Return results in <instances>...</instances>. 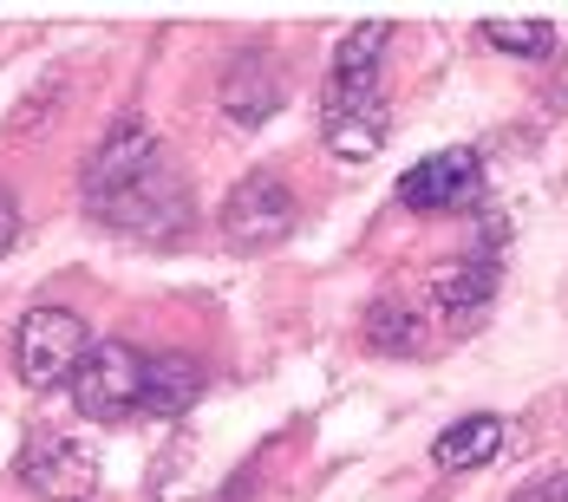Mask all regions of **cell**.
<instances>
[{
	"mask_svg": "<svg viewBox=\"0 0 568 502\" xmlns=\"http://www.w3.org/2000/svg\"><path fill=\"white\" fill-rule=\"evenodd\" d=\"M13 470H20V483H27L40 502H85L92 490H99V457H92V444L65 438V431H53V424L27 431Z\"/></svg>",
	"mask_w": 568,
	"mask_h": 502,
	"instance_id": "cell-5",
	"label": "cell"
},
{
	"mask_svg": "<svg viewBox=\"0 0 568 502\" xmlns=\"http://www.w3.org/2000/svg\"><path fill=\"white\" fill-rule=\"evenodd\" d=\"M85 209L99 223L138 228V235H151V228L183 216V189L164 170V144L151 137L144 117H118L112 137L99 144V157L85 170Z\"/></svg>",
	"mask_w": 568,
	"mask_h": 502,
	"instance_id": "cell-1",
	"label": "cell"
},
{
	"mask_svg": "<svg viewBox=\"0 0 568 502\" xmlns=\"http://www.w3.org/2000/svg\"><path fill=\"white\" fill-rule=\"evenodd\" d=\"M484 40H490L497 53L542 59L549 47H556V27H549V20H490V27H484Z\"/></svg>",
	"mask_w": 568,
	"mask_h": 502,
	"instance_id": "cell-13",
	"label": "cell"
},
{
	"mask_svg": "<svg viewBox=\"0 0 568 502\" xmlns=\"http://www.w3.org/2000/svg\"><path fill=\"white\" fill-rule=\"evenodd\" d=\"M497 450H504V418L477 411V418H457L452 431L432 444V457H438V470H477V463H490Z\"/></svg>",
	"mask_w": 568,
	"mask_h": 502,
	"instance_id": "cell-10",
	"label": "cell"
},
{
	"mask_svg": "<svg viewBox=\"0 0 568 502\" xmlns=\"http://www.w3.org/2000/svg\"><path fill=\"white\" fill-rule=\"evenodd\" d=\"M13 352H20V379H27V386L33 391H59V386L79 379L92 339H85V320H79L72 307H33V314L20 320Z\"/></svg>",
	"mask_w": 568,
	"mask_h": 502,
	"instance_id": "cell-4",
	"label": "cell"
},
{
	"mask_svg": "<svg viewBox=\"0 0 568 502\" xmlns=\"http://www.w3.org/2000/svg\"><path fill=\"white\" fill-rule=\"evenodd\" d=\"M144 386H151V359L124 339H92L79 379H72V404L85 424H131L144 411Z\"/></svg>",
	"mask_w": 568,
	"mask_h": 502,
	"instance_id": "cell-3",
	"label": "cell"
},
{
	"mask_svg": "<svg viewBox=\"0 0 568 502\" xmlns=\"http://www.w3.org/2000/svg\"><path fill=\"white\" fill-rule=\"evenodd\" d=\"M393 27H359L346 33L334 72H327V92H321V137L341 164H366L386 151L393 137V112H386V92H379V53H386Z\"/></svg>",
	"mask_w": 568,
	"mask_h": 502,
	"instance_id": "cell-2",
	"label": "cell"
},
{
	"mask_svg": "<svg viewBox=\"0 0 568 502\" xmlns=\"http://www.w3.org/2000/svg\"><path fill=\"white\" fill-rule=\"evenodd\" d=\"M477 183H484V157L477 151H432L418 170H405V183H398V196L412 203V209H425V216H438V209H464L470 196H477Z\"/></svg>",
	"mask_w": 568,
	"mask_h": 502,
	"instance_id": "cell-7",
	"label": "cell"
},
{
	"mask_svg": "<svg viewBox=\"0 0 568 502\" xmlns=\"http://www.w3.org/2000/svg\"><path fill=\"white\" fill-rule=\"evenodd\" d=\"M287 228H294V196H287V183L275 170H255V176H242L229 189L223 235L235 248H268V242H282Z\"/></svg>",
	"mask_w": 568,
	"mask_h": 502,
	"instance_id": "cell-6",
	"label": "cell"
},
{
	"mask_svg": "<svg viewBox=\"0 0 568 502\" xmlns=\"http://www.w3.org/2000/svg\"><path fill=\"white\" fill-rule=\"evenodd\" d=\"M490 294H497L490 262H438L432 268V300H438V314L452 327H464V334L490 314Z\"/></svg>",
	"mask_w": 568,
	"mask_h": 502,
	"instance_id": "cell-8",
	"label": "cell"
},
{
	"mask_svg": "<svg viewBox=\"0 0 568 502\" xmlns=\"http://www.w3.org/2000/svg\"><path fill=\"white\" fill-rule=\"evenodd\" d=\"M196 391H203V366H196V359H183V352H164V359H151L144 411L176 418V411H190V404H196Z\"/></svg>",
	"mask_w": 568,
	"mask_h": 502,
	"instance_id": "cell-11",
	"label": "cell"
},
{
	"mask_svg": "<svg viewBox=\"0 0 568 502\" xmlns=\"http://www.w3.org/2000/svg\"><path fill=\"white\" fill-rule=\"evenodd\" d=\"M366 346H373V352H418V346H425V320H418V307L398 300V294L373 300V314H366Z\"/></svg>",
	"mask_w": 568,
	"mask_h": 502,
	"instance_id": "cell-12",
	"label": "cell"
},
{
	"mask_svg": "<svg viewBox=\"0 0 568 502\" xmlns=\"http://www.w3.org/2000/svg\"><path fill=\"white\" fill-rule=\"evenodd\" d=\"M13 235H20V209H13V196L0 189V255L13 248Z\"/></svg>",
	"mask_w": 568,
	"mask_h": 502,
	"instance_id": "cell-14",
	"label": "cell"
},
{
	"mask_svg": "<svg viewBox=\"0 0 568 502\" xmlns=\"http://www.w3.org/2000/svg\"><path fill=\"white\" fill-rule=\"evenodd\" d=\"M223 105L235 124H262V117L282 105V79L262 65V59H235L223 79Z\"/></svg>",
	"mask_w": 568,
	"mask_h": 502,
	"instance_id": "cell-9",
	"label": "cell"
},
{
	"mask_svg": "<svg viewBox=\"0 0 568 502\" xmlns=\"http://www.w3.org/2000/svg\"><path fill=\"white\" fill-rule=\"evenodd\" d=\"M556 502H568V483H562V490H556Z\"/></svg>",
	"mask_w": 568,
	"mask_h": 502,
	"instance_id": "cell-15",
	"label": "cell"
}]
</instances>
